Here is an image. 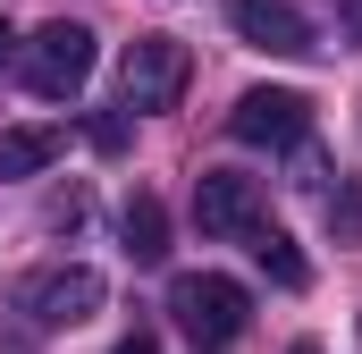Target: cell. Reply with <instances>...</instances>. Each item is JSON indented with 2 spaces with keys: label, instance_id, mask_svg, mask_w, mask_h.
Listing matches in <instances>:
<instances>
[{
  "label": "cell",
  "instance_id": "1",
  "mask_svg": "<svg viewBox=\"0 0 362 354\" xmlns=\"http://www.w3.org/2000/svg\"><path fill=\"white\" fill-rule=\"evenodd\" d=\"M169 312H177V329L194 346H228V338L253 321V295H245L236 278H219V270H185L177 287H169Z\"/></svg>",
  "mask_w": 362,
  "mask_h": 354
},
{
  "label": "cell",
  "instance_id": "2",
  "mask_svg": "<svg viewBox=\"0 0 362 354\" xmlns=\"http://www.w3.org/2000/svg\"><path fill=\"white\" fill-rule=\"evenodd\" d=\"M17 76H25V93H42V101L85 93V76H93V34L76 25V17H51V25L17 51Z\"/></svg>",
  "mask_w": 362,
  "mask_h": 354
},
{
  "label": "cell",
  "instance_id": "3",
  "mask_svg": "<svg viewBox=\"0 0 362 354\" xmlns=\"http://www.w3.org/2000/svg\"><path fill=\"white\" fill-rule=\"evenodd\" d=\"M101 270L85 262H51V270H34L25 287H17V312L34 321V329H85L93 312H101Z\"/></svg>",
  "mask_w": 362,
  "mask_h": 354
},
{
  "label": "cell",
  "instance_id": "4",
  "mask_svg": "<svg viewBox=\"0 0 362 354\" xmlns=\"http://www.w3.org/2000/svg\"><path fill=\"white\" fill-rule=\"evenodd\" d=\"M185 76H194V59H185L177 34H135L127 59H118V93H127V110H177Z\"/></svg>",
  "mask_w": 362,
  "mask_h": 354
},
{
  "label": "cell",
  "instance_id": "5",
  "mask_svg": "<svg viewBox=\"0 0 362 354\" xmlns=\"http://www.w3.org/2000/svg\"><path fill=\"white\" fill-rule=\"evenodd\" d=\"M228 135H236V144H262V152H295V144L312 135V101L286 93V85H253L228 110Z\"/></svg>",
  "mask_w": 362,
  "mask_h": 354
},
{
  "label": "cell",
  "instance_id": "6",
  "mask_svg": "<svg viewBox=\"0 0 362 354\" xmlns=\"http://www.w3.org/2000/svg\"><path fill=\"white\" fill-rule=\"evenodd\" d=\"M194 219H202V236H262L270 219H262V185L236 169H202L194 177Z\"/></svg>",
  "mask_w": 362,
  "mask_h": 354
},
{
  "label": "cell",
  "instance_id": "7",
  "mask_svg": "<svg viewBox=\"0 0 362 354\" xmlns=\"http://www.w3.org/2000/svg\"><path fill=\"white\" fill-rule=\"evenodd\" d=\"M228 25H236L253 51H278V59L320 51V42H312V17H303L295 0H236V8H228Z\"/></svg>",
  "mask_w": 362,
  "mask_h": 354
},
{
  "label": "cell",
  "instance_id": "8",
  "mask_svg": "<svg viewBox=\"0 0 362 354\" xmlns=\"http://www.w3.org/2000/svg\"><path fill=\"white\" fill-rule=\"evenodd\" d=\"M59 127H0V177H34V169H51L59 161Z\"/></svg>",
  "mask_w": 362,
  "mask_h": 354
},
{
  "label": "cell",
  "instance_id": "9",
  "mask_svg": "<svg viewBox=\"0 0 362 354\" xmlns=\"http://www.w3.org/2000/svg\"><path fill=\"white\" fill-rule=\"evenodd\" d=\"M127 253H135V262H160V253H169V211H160V194H135V202H127Z\"/></svg>",
  "mask_w": 362,
  "mask_h": 354
},
{
  "label": "cell",
  "instance_id": "10",
  "mask_svg": "<svg viewBox=\"0 0 362 354\" xmlns=\"http://www.w3.org/2000/svg\"><path fill=\"white\" fill-rule=\"evenodd\" d=\"M253 262L270 270L278 287H312V262H303V253H295V236H278V228H262V236H253Z\"/></svg>",
  "mask_w": 362,
  "mask_h": 354
},
{
  "label": "cell",
  "instance_id": "11",
  "mask_svg": "<svg viewBox=\"0 0 362 354\" xmlns=\"http://www.w3.org/2000/svg\"><path fill=\"white\" fill-rule=\"evenodd\" d=\"M320 211H329L337 245H362V185H354V177H337V185L320 194Z\"/></svg>",
  "mask_w": 362,
  "mask_h": 354
},
{
  "label": "cell",
  "instance_id": "12",
  "mask_svg": "<svg viewBox=\"0 0 362 354\" xmlns=\"http://www.w3.org/2000/svg\"><path fill=\"white\" fill-rule=\"evenodd\" d=\"M85 135H93V152H127V118H118V110H101Z\"/></svg>",
  "mask_w": 362,
  "mask_h": 354
},
{
  "label": "cell",
  "instance_id": "13",
  "mask_svg": "<svg viewBox=\"0 0 362 354\" xmlns=\"http://www.w3.org/2000/svg\"><path fill=\"white\" fill-rule=\"evenodd\" d=\"M110 354H160V338H152V329H127V338H118Z\"/></svg>",
  "mask_w": 362,
  "mask_h": 354
},
{
  "label": "cell",
  "instance_id": "14",
  "mask_svg": "<svg viewBox=\"0 0 362 354\" xmlns=\"http://www.w3.org/2000/svg\"><path fill=\"white\" fill-rule=\"evenodd\" d=\"M346 25H354V42H362V0H346Z\"/></svg>",
  "mask_w": 362,
  "mask_h": 354
},
{
  "label": "cell",
  "instance_id": "15",
  "mask_svg": "<svg viewBox=\"0 0 362 354\" xmlns=\"http://www.w3.org/2000/svg\"><path fill=\"white\" fill-rule=\"evenodd\" d=\"M0 59H8V17H0Z\"/></svg>",
  "mask_w": 362,
  "mask_h": 354
},
{
  "label": "cell",
  "instance_id": "16",
  "mask_svg": "<svg viewBox=\"0 0 362 354\" xmlns=\"http://www.w3.org/2000/svg\"><path fill=\"white\" fill-rule=\"evenodd\" d=\"M295 354H312V346H295Z\"/></svg>",
  "mask_w": 362,
  "mask_h": 354
}]
</instances>
